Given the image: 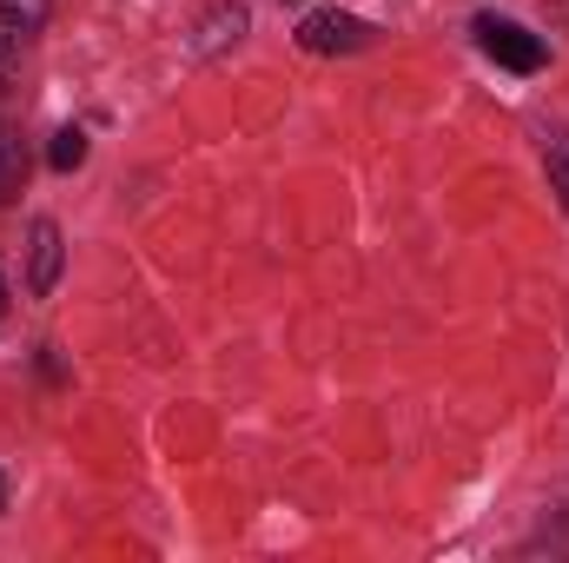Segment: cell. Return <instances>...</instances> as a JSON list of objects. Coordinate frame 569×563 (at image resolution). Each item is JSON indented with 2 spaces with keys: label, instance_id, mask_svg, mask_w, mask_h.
<instances>
[{
  "label": "cell",
  "instance_id": "cell-1",
  "mask_svg": "<svg viewBox=\"0 0 569 563\" xmlns=\"http://www.w3.org/2000/svg\"><path fill=\"white\" fill-rule=\"evenodd\" d=\"M477 47H483L497 67H510V73H543V60H550V47H543L530 27L497 20V13H483V20H477Z\"/></svg>",
  "mask_w": 569,
  "mask_h": 563
},
{
  "label": "cell",
  "instance_id": "cell-2",
  "mask_svg": "<svg viewBox=\"0 0 569 563\" xmlns=\"http://www.w3.org/2000/svg\"><path fill=\"white\" fill-rule=\"evenodd\" d=\"M365 40H371V27L358 13H338V7H318V13L298 20V47L305 53H358Z\"/></svg>",
  "mask_w": 569,
  "mask_h": 563
},
{
  "label": "cell",
  "instance_id": "cell-3",
  "mask_svg": "<svg viewBox=\"0 0 569 563\" xmlns=\"http://www.w3.org/2000/svg\"><path fill=\"white\" fill-rule=\"evenodd\" d=\"M27 285H33L40 298L60 285V226H53V219H33V279Z\"/></svg>",
  "mask_w": 569,
  "mask_h": 563
},
{
  "label": "cell",
  "instance_id": "cell-4",
  "mask_svg": "<svg viewBox=\"0 0 569 563\" xmlns=\"http://www.w3.org/2000/svg\"><path fill=\"white\" fill-rule=\"evenodd\" d=\"M47 7H53V0H0V40L27 47V40L47 27Z\"/></svg>",
  "mask_w": 569,
  "mask_h": 563
},
{
  "label": "cell",
  "instance_id": "cell-5",
  "mask_svg": "<svg viewBox=\"0 0 569 563\" xmlns=\"http://www.w3.org/2000/svg\"><path fill=\"white\" fill-rule=\"evenodd\" d=\"M239 33H246V7H232V0H226V7H212V13L199 20V53H226Z\"/></svg>",
  "mask_w": 569,
  "mask_h": 563
},
{
  "label": "cell",
  "instance_id": "cell-6",
  "mask_svg": "<svg viewBox=\"0 0 569 563\" xmlns=\"http://www.w3.org/2000/svg\"><path fill=\"white\" fill-rule=\"evenodd\" d=\"M27 186V152H20V140L0 127V199H13Z\"/></svg>",
  "mask_w": 569,
  "mask_h": 563
},
{
  "label": "cell",
  "instance_id": "cell-7",
  "mask_svg": "<svg viewBox=\"0 0 569 563\" xmlns=\"http://www.w3.org/2000/svg\"><path fill=\"white\" fill-rule=\"evenodd\" d=\"M80 159H87V134H80V127L53 134V146H47V166H53V172H73Z\"/></svg>",
  "mask_w": 569,
  "mask_h": 563
},
{
  "label": "cell",
  "instance_id": "cell-8",
  "mask_svg": "<svg viewBox=\"0 0 569 563\" xmlns=\"http://www.w3.org/2000/svg\"><path fill=\"white\" fill-rule=\"evenodd\" d=\"M550 179H557V192H563V206H569V152L563 146H550Z\"/></svg>",
  "mask_w": 569,
  "mask_h": 563
},
{
  "label": "cell",
  "instance_id": "cell-9",
  "mask_svg": "<svg viewBox=\"0 0 569 563\" xmlns=\"http://www.w3.org/2000/svg\"><path fill=\"white\" fill-rule=\"evenodd\" d=\"M13 87V40H0V93Z\"/></svg>",
  "mask_w": 569,
  "mask_h": 563
},
{
  "label": "cell",
  "instance_id": "cell-10",
  "mask_svg": "<svg viewBox=\"0 0 569 563\" xmlns=\"http://www.w3.org/2000/svg\"><path fill=\"white\" fill-rule=\"evenodd\" d=\"M0 312H7V285H0Z\"/></svg>",
  "mask_w": 569,
  "mask_h": 563
}]
</instances>
